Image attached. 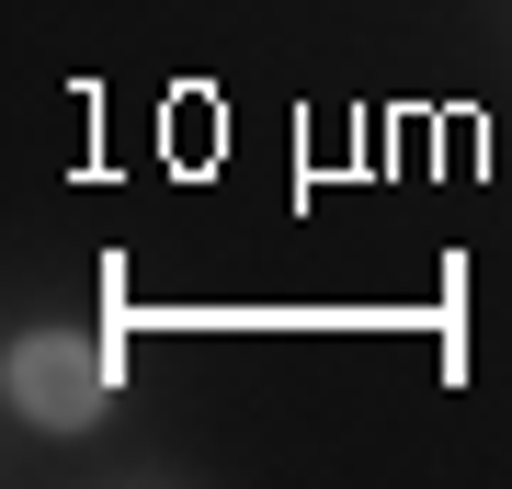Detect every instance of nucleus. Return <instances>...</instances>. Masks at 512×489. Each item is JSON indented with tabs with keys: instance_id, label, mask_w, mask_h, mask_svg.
I'll return each instance as SVG.
<instances>
[{
	"instance_id": "f257e3e1",
	"label": "nucleus",
	"mask_w": 512,
	"mask_h": 489,
	"mask_svg": "<svg viewBox=\"0 0 512 489\" xmlns=\"http://www.w3.org/2000/svg\"><path fill=\"white\" fill-rule=\"evenodd\" d=\"M103 387H114V364L92 342H69V330H46V342L12 353V399H23V421H46V433H80V421L103 410Z\"/></svg>"
}]
</instances>
